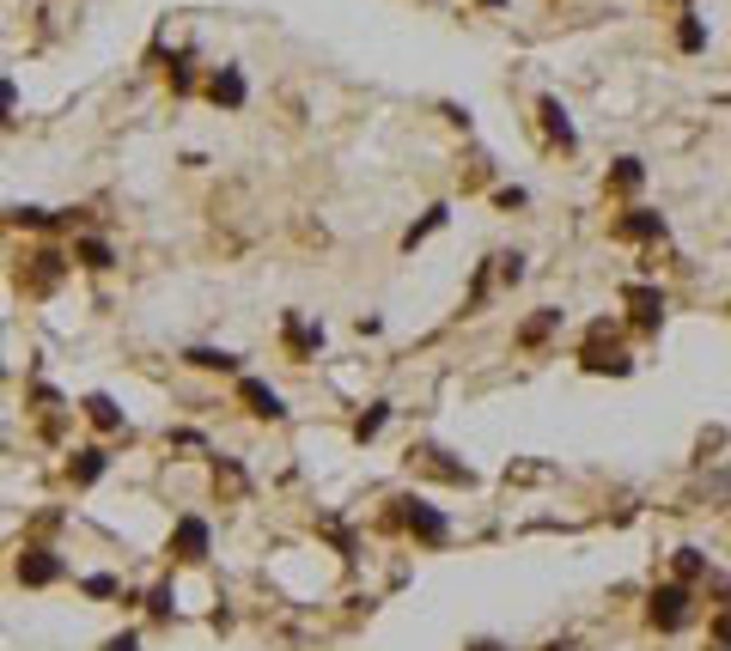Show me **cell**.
Returning <instances> with one entry per match:
<instances>
[{
    "label": "cell",
    "instance_id": "cb8c5ba5",
    "mask_svg": "<svg viewBox=\"0 0 731 651\" xmlns=\"http://www.w3.org/2000/svg\"><path fill=\"white\" fill-rule=\"evenodd\" d=\"M390 414H397V408H390L384 396H378V402H366V408L354 414V426H348V438H354V445H372V438L390 426Z\"/></svg>",
    "mask_w": 731,
    "mask_h": 651
},
{
    "label": "cell",
    "instance_id": "836d02e7",
    "mask_svg": "<svg viewBox=\"0 0 731 651\" xmlns=\"http://www.w3.org/2000/svg\"><path fill=\"white\" fill-rule=\"evenodd\" d=\"M464 651H513V645H500V640H469Z\"/></svg>",
    "mask_w": 731,
    "mask_h": 651
},
{
    "label": "cell",
    "instance_id": "6da1fadb",
    "mask_svg": "<svg viewBox=\"0 0 731 651\" xmlns=\"http://www.w3.org/2000/svg\"><path fill=\"white\" fill-rule=\"evenodd\" d=\"M74 275V256L68 244L43 238V244H25L19 250V268H12V286H19V298H31V305H43V298H56L61 286Z\"/></svg>",
    "mask_w": 731,
    "mask_h": 651
},
{
    "label": "cell",
    "instance_id": "1f68e13d",
    "mask_svg": "<svg viewBox=\"0 0 731 651\" xmlns=\"http://www.w3.org/2000/svg\"><path fill=\"white\" fill-rule=\"evenodd\" d=\"M98 651H140V633H135V628H123V633H110V640H104Z\"/></svg>",
    "mask_w": 731,
    "mask_h": 651
},
{
    "label": "cell",
    "instance_id": "7402d4cb",
    "mask_svg": "<svg viewBox=\"0 0 731 651\" xmlns=\"http://www.w3.org/2000/svg\"><path fill=\"white\" fill-rule=\"evenodd\" d=\"M671 579L676 584H708L713 579V560H708V549H695V542H683V549H671Z\"/></svg>",
    "mask_w": 731,
    "mask_h": 651
},
{
    "label": "cell",
    "instance_id": "ffe728a7",
    "mask_svg": "<svg viewBox=\"0 0 731 651\" xmlns=\"http://www.w3.org/2000/svg\"><path fill=\"white\" fill-rule=\"evenodd\" d=\"M446 226H451V201H433V207H421V219H409V226H402L397 250H402V256H415L427 238H433V231H446Z\"/></svg>",
    "mask_w": 731,
    "mask_h": 651
},
{
    "label": "cell",
    "instance_id": "4fadbf2b",
    "mask_svg": "<svg viewBox=\"0 0 731 651\" xmlns=\"http://www.w3.org/2000/svg\"><path fill=\"white\" fill-rule=\"evenodd\" d=\"M74 414L91 426V433H104V438H116V433H128V414H123V402L110 396V389H86L80 402H74Z\"/></svg>",
    "mask_w": 731,
    "mask_h": 651
},
{
    "label": "cell",
    "instance_id": "7a4b0ae2",
    "mask_svg": "<svg viewBox=\"0 0 731 651\" xmlns=\"http://www.w3.org/2000/svg\"><path fill=\"white\" fill-rule=\"evenodd\" d=\"M573 359H579L585 377H634V354L622 347V317H592L585 323Z\"/></svg>",
    "mask_w": 731,
    "mask_h": 651
},
{
    "label": "cell",
    "instance_id": "52a82bcc",
    "mask_svg": "<svg viewBox=\"0 0 731 651\" xmlns=\"http://www.w3.org/2000/svg\"><path fill=\"white\" fill-rule=\"evenodd\" d=\"M622 305H628V329L646 335V342L664 329V317H671V293L652 286V280H628L622 286Z\"/></svg>",
    "mask_w": 731,
    "mask_h": 651
},
{
    "label": "cell",
    "instance_id": "277c9868",
    "mask_svg": "<svg viewBox=\"0 0 731 651\" xmlns=\"http://www.w3.org/2000/svg\"><path fill=\"white\" fill-rule=\"evenodd\" d=\"M695 584H676V579H664V584H652L646 591V628L652 633H689L695 628Z\"/></svg>",
    "mask_w": 731,
    "mask_h": 651
},
{
    "label": "cell",
    "instance_id": "4dcf8cb0",
    "mask_svg": "<svg viewBox=\"0 0 731 651\" xmlns=\"http://www.w3.org/2000/svg\"><path fill=\"white\" fill-rule=\"evenodd\" d=\"M165 445H177V451H207V438L189 433V426H177V433H165Z\"/></svg>",
    "mask_w": 731,
    "mask_h": 651
},
{
    "label": "cell",
    "instance_id": "d6986e66",
    "mask_svg": "<svg viewBox=\"0 0 731 651\" xmlns=\"http://www.w3.org/2000/svg\"><path fill=\"white\" fill-rule=\"evenodd\" d=\"M640 189H646V159H640V152H622V159H610L604 195H616V201H634Z\"/></svg>",
    "mask_w": 731,
    "mask_h": 651
},
{
    "label": "cell",
    "instance_id": "30bf717a",
    "mask_svg": "<svg viewBox=\"0 0 731 651\" xmlns=\"http://www.w3.org/2000/svg\"><path fill=\"white\" fill-rule=\"evenodd\" d=\"M281 354L293 366H311L323 354V323H311L305 310H281Z\"/></svg>",
    "mask_w": 731,
    "mask_h": 651
},
{
    "label": "cell",
    "instance_id": "74e56055",
    "mask_svg": "<svg viewBox=\"0 0 731 651\" xmlns=\"http://www.w3.org/2000/svg\"><path fill=\"white\" fill-rule=\"evenodd\" d=\"M0 219H7V214H0Z\"/></svg>",
    "mask_w": 731,
    "mask_h": 651
},
{
    "label": "cell",
    "instance_id": "d590c367",
    "mask_svg": "<svg viewBox=\"0 0 731 651\" xmlns=\"http://www.w3.org/2000/svg\"><path fill=\"white\" fill-rule=\"evenodd\" d=\"M543 651H573V645H543Z\"/></svg>",
    "mask_w": 731,
    "mask_h": 651
},
{
    "label": "cell",
    "instance_id": "d6a6232c",
    "mask_svg": "<svg viewBox=\"0 0 731 651\" xmlns=\"http://www.w3.org/2000/svg\"><path fill=\"white\" fill-rule=\"evenodd\" d=\"M12 110H19V86H12V80H0V122H7Z\"/></svg>",
    "mask_w": 731,
    "mask_h": 651
},
{
    "label": "cell",
    "instance_id": "9c48e42d",
    "mask_svg": "<svg viewBox=\"0 0 731 651\" xmlns=\"http://www.w3.org/2000/svg\"><path fill=\"white\" fill-rule=\"evenodd\" d=\"M232 396H238V408L251 414V421H263V426H281L286 414H293V408H286V396H281V389H274L269 377H251V372H244V377H232Z\"/></svg>",
    "mask_w": 731,
    "mask_h": 651
},
{
    "label": "cell",
    "instance_id": "484cf974",
    "mask_svg": "<svg viewBox=\"0 0 731 651\" xmlns=\"http://www.w3.org/2000/svg\"><path fill=\"white\" fill-rule=\"evenodd\" d=\"M165 86H172V98H189V92H195V56H189V49H177V56H172Z\"/></svg>",
    "mask_w": 731,
    "mask_h": 651
},
{
    "label": "cell",
    "instance_id": "83f0119b",
    "mask_svg": "<svg viewBox=\"0 0 731 651\" xmlns=\"http://www.w3.org/2000/svg\"><path fill=\"white\" fill-rule=\"evenodd\" d=\"M80 591L91 596V603H110V596H123V579H116V572H86Z\"/></svg>",
    "mask_w": 731,
    "mask_h": 651
},
{
    "label": "cell",
    "instance_id": "8992f818",
    "mask_svg": "<svg viewBox=\"0 0 731 651\" xmlns=\"http://www.w3.org/2000/svg\"><path fill=\"white\" fill-rule=\"evenodd\" d=\"M12 579H19L25 591H49V584L68 579V554H61L56 542H25V549L12 554Z\"/></svg>",
    "mask_w": 731,
    "mask_h": 651
},
{
    "label": "cell",
    "instance_id": "3957f363",
    "mask_svg": "<svg viewBox=\"0 0 731 651\" xmlns=\"http://www.w3.org/2000/svg\"><path fill=\"white\" fill-rule=\"evenodd\" d=\"M384 505H390L384 524H390V530H402V536H409L415 549H446V542H451V517H446V505L421 500V493H397V500H384Z\"/></svg>",
    "mask_w": 731,
    "mask_h": 651
},
{
    "label": "cell",
    "instance_id": "ac0fdd59",
    "mask_svg": "<svg viewBox=\"0 0 731 651\" xmlns=\"http://www.w3.org/2000/svg\"><path fill=\"white\" fill-rule=\"evenodd\" d=\"M183 366L202 377H244V354L238 347H183Z\"/></svg>",
    "mask_w": 731,
    "mask_h": 651
},
{
    "label": "cell",
    "instance_id": "603a6c76",
    "mask_svg": "<svg viewBox=\"0 0 731 651\" xmlns=\"http://www.w3.org/2000/svg\"><path fill=\"white\" fill-rule=\"evenodd\" d=\"M671 43H676V56H708V24H701V12H695V7H683V12H676Z\"/></svg>",
    "mask_w": 731,
    "mask_h": 651
},
{
    "label": "cell",
    "instance_id": "f1b7e54d",
    "mask_svg": "<svg viewBox=\"0 0 731 651\" xmlns=\"http://www.w3.org/2000/svg\"><path fill=\"white\" fill-rule=\"evenodd\" d=\"M488 201L500 207V214H525V207H530V189H525V184H500Z\"/></svg>",
    "mask_w": 731,
    "mask_h": 651
},
{
    "label": "cell",
    "instance_id": "8fae6325",
    "mask_svg": "<svg viewBox=\"0 0 731 651\" xmlns=\"http://www.w3.org/2000/svg\"><path fill=\"white\" fill-rule=\"evenodd\" d=\"M409 468H421V475H433V481H451V487H481L476 468H469V463H451L446 445H415V451H409Z\"/></svg>",
    "mask_w": 731,
    "mask_h": 651
},
{
    "label": "cell",
    "instance_id": "e575fe53",
    "mask_svg": "<svg viewBox=\"0 0 731 651\" xmlns=\"http://www.w3.org/2000/svg\"><path fill=\"white\" fill-rule=\"evenodd\" d=\"M476 7H488V12H506V7H513V0H476Z\"/></svg>",
    "mask_w": 731,
    "mask_h": 651
},
{
    "label": "cell",
    "instance_id": "2e32d148",
    "mask_svg": "<svg viewBox=\"0 0 731 651\" xmlns=\"http://www.w3.org/2000/svg\"><path fill=\"white\" fill-rule=\"evenodd\" d=\"M104 475H110V451H104V445H74V451H68V463H61V481H68L74 493L98 487Z\"/></svg>",
    "mask_w": 731,
    "mask_h": 651
},
{
    "label": "cell",
    "instance_id": "9a60e30c",
    "mask_svg": "<svg viewBox=\"0 0 731 651\" xmlns=\"http://www.w3.org/2000/svg\"><path fill=\"white\" fill-rule=\"evenodd\" d=\"M537 122H543V140H548L555 152H567V159L579 152V128H573L567 103H561L555 92H543V98H537Z\"/></svg>",
    "mask_w": 731,
    "mask_h": 651
},
{
    "label": "cell",
    "instance_id": "8d00e7d4",
    "mask_svg": "<svg viewBox=\"0 0 731 651\" xmlns=\"http://www.w3.org/2000/svg\"><path fill=\"white\" fill-rule=\"evenodd\" d=\"M725 317H731V298H725Z\"/></svg>",
    "mask_w": 731,
    "mask_h": 651
},
{
    "label": "cell",
    "instance_id": "5bb4252c",
    "mask_svg": "<svg viewBox=\"0 0 731 651\" xmlns=\"http://www.w3.org/2000/svg\"><path fill=\"white\" fill-rule=\"evenodd\" d=\"M561 329H567V310H561V305H537V310H530V317L513 329V347H525V354H543V347L555 342Z\"/></svg>",
    "mask_w": 731,
    "mask_h": 651
},
{
    "label": "cell",
    "instance_id": "44dd1931",
    "mask_svg": "<svg viewBox=\"0 0 731 651\" xmlns=\"http://www.w3.org/2000/svg\"><path fill=\"white\" fill-rule=\"evenodd\" d=\"M7 219H12L19 231H37V238H56V231H68L61 207H43V201H19V207H7Z\"/></svg>",
    "mask_w": 731,
    "mask_h": 651
},
{
    "label": "cell",
    "instance_id": "d4e9b609",
    "mask_svg": "<svg viewBox=\"0 0 731 651\" xmlns=\"http://www.w3.org/2000/svg\"><path fill=\"white\" fill-rule=\"evenodd\" d=\"M140 609H147V615L159 621V628H172V621H177V584H172V579H159L147 596H140Z\"/></svg>",
    "mask_w": 731,
    "mask_h": 651
},
{
    "label": "cell",
    "instance_id": "ba28073f",
    "mask_svg": "<svg viewBox=\"0 0 731 651\" xmlns=\"http://www.w3.org/2000/svg\"><path fill=\"white\" fill-rule=\"evenodd\" d=\"M207 554H214V524L202 512H183L172 524V536H165V560L172 566H202Z\"/></svg>",
    "mask_w": 731,
    "mask_h": 651
},
{
    "label": "cell",
    "instance_id": "5b68a950",
    "mask_svg": "<svg viewBox=\"0 0 731 651\" xmlns=\"http://www.w3.org/2000/svg\"><path fill=\"white\" fill-rule=\"evenodd\" d=\"M610 238L634 244V250H659V244L671 238V219H664L659 207H646V201H628L622 214H610Z\"/></svg>",
    "mask_w": 731,
    "mask_h": 651
},
{
    "label": "cell",
    "instance_id": "f546056e",
    "mask_svg": "<svg viewBox=\"0 0 731 651\" xmlns=\"http://www.w3.org/2000/svg\"><path fill=\"white\" fill-rule=\"evenodd\" d=\"M708 640H713V651H731V603L708 615Z\"/></svg>",
    "mask_w": 731,
    "mask_h": 651
},
{
    "label": "cell",
    "instance_id": "7c38bea8",
    "mask_svg": "<svg viewBox=\"0 0 731 651\" xmlns=\"http://www.w3.org/2000/svg\"><path fill=\"white\" fill-rule=\"evenodd\" d=\"M202 98L214 103V110H244V103H251V73H244L238 61H226V68H214L202 80Z\"/></svg>",
    "mask_w": 731,
    "mask_h": 651
},
{
    "label": "cell",
    "instance_id": "e0dca14e",
    "mask_svg": "<svg viewBox=\"0 0 731 651\" xmlns=\"http://www.w3.org/2000/svg\"><path fill=\"white\" fill-rule=\"evenodd\" d=\"M68 256H74V268H80V275H110V268L123 263V256H116V244L104 238V231H80V238L68 244Z\"/></svg>",
    "mask_w": 731,
    "mask_h": 651
},
{
    "label": "cell",
    "instance_id": "4316f807",
    "mask_svg": "<svg viewBox=\"0 0 731 651\" xmlns=\"http://www.w3.org/2000/svg\"><path fill=\"white\" fill-rule=\"evenodd\" d=\"M525 275H530V268H525V250H500V256H494V286H500V293H513Z\"/></svg>",
    "mask_w": 731,
    "mask_h": 651
}]
</instances>
